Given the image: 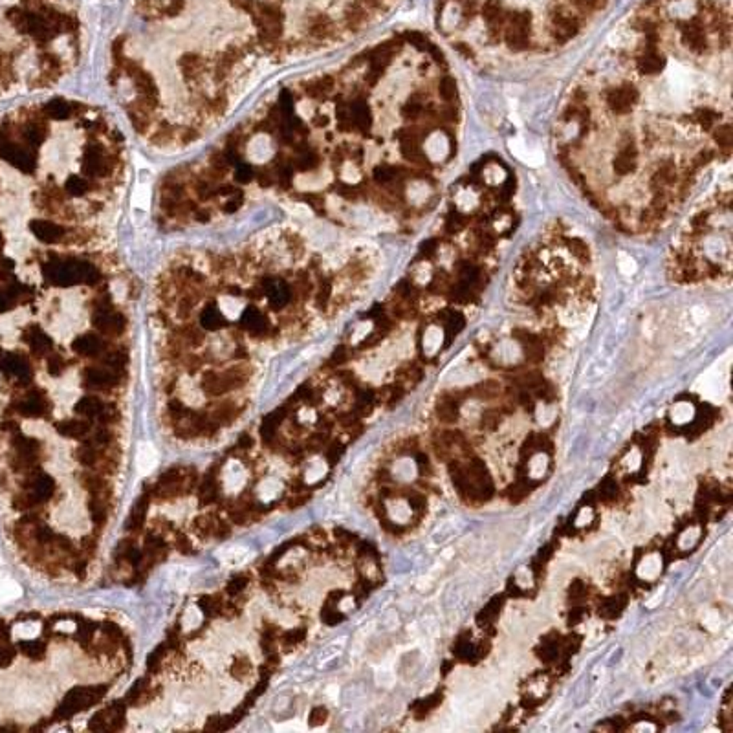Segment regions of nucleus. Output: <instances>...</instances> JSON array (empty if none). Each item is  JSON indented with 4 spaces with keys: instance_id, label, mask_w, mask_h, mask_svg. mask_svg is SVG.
Returning <instances> with one entry per match:
<instances>
[{
    "instance_id": "412c9836",
    "label": "nucleus",
    "mask_w": 733,
    "mask_h": 733,
    "mask_svg": "<svg viewBox=\"0 0 733 733\" xmlns=\"http://www.w3.org/2000/svg\"><path fill=\"white\" fill-rule=\"evenodd\" d=\"M616 495H618V488H616L614 481L607 479V481H603V484H600V499H603V501H613Z\"/></svg>"
},
{
    "instance_id": "f257e3e1",
    "label": "nucleus",
    "mask_w": 733,
    "mask_h": 733,
    "mask_svg": "<svg viewBox=\"0 0 733 733\" xmlns=\"http://www.w3.org/2000/svg\"><path fill=\"white\" fill-rule=\"evenodd\" d=\"M609 0H438L445 33L472 32L512 52L561 46L579 35Z\"/></svg>"
},
{
    "instance_id": "9b49d317",
    "label": "nucleus",
    "mask_w": 733,
    "mask_h": 733,
    "mask_svg": "<svg viewBox=\"0 0 733 733\" xmlns=\"http://www.w3.org/2000/svg\"><path fill=\"white\" fill-rule=\"evenodd\" d=\"M644 464V451L640 447H631V451H627L625 455L622 456V472L625 473H638L640 467Z\"/></svg>"
},
{
    "instance_id": "ddd939ff",
    "label": "nucleus",
    "mask_w": 733,
    "mask_h": 733,
    "mask_svg": "<svg viewBox=\"0 0 733 733\" xmlns=\"http://www.w3.org/2000/svg\"><path fill=\"white\" fill-rule=\"evenodd\" d=\"M535 585V574L532 568H528V566H523V568H519L517 574H515V577H513V586L517 588L519 592H528V588H532V586Z\"/></svg>"
},
{
    "instance_id": "6ab92c4d",
    "label": "nucleus",
    "mask_w": 733,
    "mask_h": 733,
    "mask_svg": "<svg viewBox=\"0 0 733 733\" xmlns=\"http://www.w3.org/2000/svg\"><path fill=\"white\" fill-rule=\"evenodd\" d=\"M566 246H568L570 253H574V255L577 257V261H591V250H588V246H586L583 241H576V239H572L570 241V239H568V241H566Z\"/></svg>"
},
{
    "instance_id": "9d476101",
    "label": "nucleus",
    "mask_w": 733,
    "mask_h": 733,
    "mask_svg": "<svg viewBox=\"0 0 733 733\" xmlns=\"http://www.w3.org/2000/svg\"><path fill=\"white\" fill-rule=\"evenodd\" d=\"M700 539H702L700 524H689V526H686V528H682L680 532H678L676 541H675V546L678 552L687 554V552H692V550H695L696 546H698Z\"/></svg>"
},
{
    "instance_id": "f3484780",
    "label": "nucleus",
    "mask_w": 733,
    "mask_h": 733,
    "mask_svg": "<svg viewBox=\"0 0 733 733\" xmlns=\"http://www.w3.org/2000/svg\"><path fill=\"white\" fill-rule=\"evenodd\" d=\"M559 651H561L559 640L548 638V640H545V644L541 645L539 656L545 660V662H554V660H557V656H559Z\"/></svg>"
},
{
    "instance_id": "a211bd4d",
    "label": "nucleus",
    "mask_w": 733,
    "mask_h": 733,
    "mask_svg": "<svg viewBox=\"0 0 733 733\" xmlns=\"http://www.w3.org/2000/svg\"><path fill=\"white\" fill-rule=\"evenodd\" d=\"M713 131H715L713 132V136H715V140H717L718 147L724 149V152L728 154L730 147H732V129H730V125L715 127Z\"/></svg>"
},
{
    "instance_id": "7ed1b4c3",
    "label": "nucleus",
    "mask_w": 733,
    "mask_h": 733,
    "mask_svg": "<svg viewBox=\"0 0 733 733\" xmlns=\"http://www.w3.org/2000/svg\"><path fill=\"white\" fill-rule=\"evenodd\" d=\"M420 497H394L387 503V519L396 528H407L409 524H413L416 510H420L422 503Z\"/></svg>"
},
{
    "instance_id": "aec40b11",
    "label": "nucleus",
    "mask_w": 733,
    "mask_h": 733,
    "mask_svg": "<svg viewBox=\"0 0 733 733\" xmlns=\"http://www.w3.org/2000/svg\"><path fill=\"white\" fill-rule=\"evenodd\" d=\"M592 519H594V508H592V506H583V508L577 510V513L574 515V524H576L577 530H583L591 524Z\"/></svg>"
},
{
    "instance_id": "dca6fc26",
    "label": "nucleus",
    "mask_w": 733,
    "mask_h": 733,
    "mask_svg": "<svg viewBox=\"0 0 733 733\" xmlns=\"http://www.w3.org/2000/svg\"><path fill=\"white\" fill-rule=\"evenodd\" d=\"M438 94L444 100V103H455L456 101V84L451 77L440 79Z\"/></svg>"
},
{
    "instance_id": "4be33fe9",
    "label": "nucleus",
    "mask_w": 733,
    "mask_h": 733,
    "mask_svg": "<svg viewBox=\"0 0 733 733\" xmlns=\"http://www.w3.org/2000/svg\"><path fill=\"white\" fill-rule=\"evenodd\" d=\"M6 84H8V77H6L4 73L0 72V89H2V86H6Z\"/></svg>"
},
{
    "instance_id": "423d86ee",
    "label": "nucleus",
    "mask_w": 733,
    "mask_h": 733,
    "mask_svg": "<svg viewBox=\"0 0 733 733\" xmlns=\"http://www.w3.org/2000/svg\"><path fill=\"white\" fill-rule=\"evenodd\" d=\"M698 411L693 400L680 398L676 400L669 409V424L673 427H687V425L695 424Z\"/></svg>"
},
{
    "instance_id": "6e6552de",
    "label": "nucleus",
    "mask_w": 733,
    "mask_h": 733,
    "mask_svg": "<svg viewBox=\"0 0 733 733\" xmlns=\"http://www.w3.org/2000/svg\"><path fill=\"white\" fill-rule=\"evenodd\" d=\"M550 687H552V682H550V678L546 676V673L532 676L528 684H526V687L523 689L524 698L528 702H534V704H541V702L548 696Z\"/></svg>"
},
{
    "instance_id": "1a4fd4ad",
    "label": "nucleus",
    "mask_w": 733,
    "mask_h": 733,
    "mask_svg": "<svg viewBox=\"0 0 733 733\" xmlns=\"http://www.w3.org/2000/svg\"><path fill=\"white\" fill-rule=\"evenodd\" d=\"M158 466V451L151 442H142L136 451V470L140 475H149Z\"/></svg>"
},
{
    "instance_id": "f03ea898",
    "label": "nucleus",
    "mask_w": 733,
    "mask_h": 733,
    "mask_svg": "<svg viewBox=\"0 0 733 733\" xmlns=\"http://www.w3.org/2000/svg\"><path fill=\"white\" fill-rule=\"evenodd\" d=\"M638 90L631 83H620L616 86H611L605 92V105L607 109L616 115H625L636 106L638 103Z\"/></svg>"
},
{
    "instance_id": "2eb2a0df",
    "label": "nucleus",
    "mask_w": 733,
    "mask_h": 733,
    "mask_svg": "<svg viewBox=\"0 0 733 733\" xmlns=\"http://www.w3.org/2000/svg\"><path fill=\"white\" fill-rule=\"evenodd\" d=\"M623 607H625V600H623V597H611V600L603 603V607L600 609V614H603L605 618H616V616L622 614Z\"/></svg>"
},
{
    "instance_id": "4468645a",
    "label": "nucleus",
    "mask_w": 733,
    "mask_h": 733,
    "mask_svg": "<svg viewBox=\"0 0 733 733\" xmlns=\"http://www.w3.org/2000/svg\"><path fill=\"white\" fill-rule=\"evenodd\" d=\"M458 416V400L444 398L438 407V418L442 422H455Z\"/></svg>"
},
{
    "instance_id": "20e7f679",
    "label": "nucleus",
    "mask_w": 733,
    "mask_h": 733,
    "mask_svg": "<svg viewBox=\"0 0 733 733\" xmlns=\"http://www.w3.org/2000/svg\"><path fill=\"white\" fill-rule=\"evenodd\" d=\"M664 572V555L660 552H647L636 561L634 566V576L638 577L642 583L656 582Z\"/></svg>"
},
{
    "instance_id": "0eeeda50",
    "label": "nucleus",
    "mask_w": 733,
    "mask_h": 733,
    "mask_svg": "<svg viewBox=\"0 0 733 733\" xmlns=\"http://www.w3.org/2000/svg\"><path fill=\"white\" fill-rule=\"evenodd\" d=\"M550 472V455L546 451L534 449L530 453V456H526V479L532 482H539L546 476V473Z\"/></svg>"
},
{
    "instance_id": "39448f33",
    "label": "nucleus",
    "mask_w": 733,
    "mask_h": 733,
    "mask_svg": "<svg viewBox=\"0 0 733 733\" xmlns=\"http://www.w3.org/2000/svg\"><path fill=\"white\" fill-rule=\"evenodd\" d=\"M447 335H445L444 326L440 323H431L424 328V332L420 334V349H422V354L425 358H433L440 352V349L444 345H447Z\"/></svg>"
},
{
    "instance_id": "f8f14e48",
    "label": "nucleus",
    "mask_w": 733,
    "mask_h": 733,
    "mask_svg": "<svg viewBox=\"0 0 733 733\" xmlns=\"http://www.w3.org/2000/svg\"><path fill=\"white\" fill-rule=\"evenodd\" d=\"M718 118H721V114H718L717 110H713V109L696 110L695 115H693V120H695L696 125L702 127V129H706V131H713V129L717 127Z\"/></svg>"
}]
</instances>
